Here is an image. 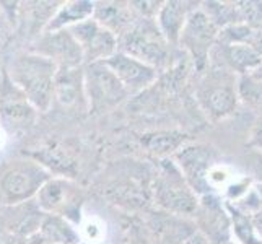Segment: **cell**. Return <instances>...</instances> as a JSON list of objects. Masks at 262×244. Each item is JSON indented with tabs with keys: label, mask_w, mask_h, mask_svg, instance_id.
Returning <instances> with one entry per match:
<instances>
[{
	"label": "cell",
	"mask_w": 262,
	"mask_h": 244,
	"mask_svg": "<svg viewBox=\"0 0 262 244\" xmlns=\"http://www.w3.org/2000/svg\"><path fill=\"white\" fill-rule=\"evenodd\" d=\"M7 75L26 96L38 113H48L54 103V80L57 65L31 51L20 52L12 59Z\"/></svg>",
	"instance_id": "6da1fadb"
},
{
	"label": "cell",
	"mask_w": 262,
	"mask_h": 244,
	"mask_svg": "<svg viewBox=\"0 0 262 244\" xmlns=\"http://www.w3.org/2000/svg\"><path fill=\"white\" fill-rule=\"evenodd\" d=\"M151 198L157 210L187 218H192L199 205V195L171 158L158 161L151 179Z\"/></svg>",
	"instance_id": "7a4b0ae2"
},
{
	"label": "cell",
	"mask_w": 262,
	"mask_h": 244,
	"mask_svg": "<svg viewBox=\"0 0 262 244\" xmlns=\"http://www.w3.org/2000/svg\"><path fill=\"white\" fill-rule=\"evenodd\" d=\"M51 178L52 174L36 160H13L0 171V198L7 207L31 202Z\"/></svg>",
	"instance_id": "3957f363"
},
{
	"label": "cell",
	"mask_w": 262,
	"mask_h": 244,
	"mask_svg": "<svg viewBox=\"0 0 262 244\" xmlns=\"http://www.w3.org/2000/svg\"><path fill=\"white\" fill-rule=\"evenodd\" d=\"M117 51L145 62L158 72L168 65L171 57V46L160 33L155 20L140 16L117 39Z\"/></svg>",
	"instance_id": "277c9868"
},
{
	"label": "cell",
	"mask_w": 262,
	"mask_h": 244,
	"mask_svg": "<svg viewBox=\"0 0 262 244\" xmlns=\"http://www.w3.org/2000/svg\"><path fill=\"white\" fill-rule=\"evenodd\" d=\"M236 78L231 72L215 67L207 72L195 90V99L210 121H223L236 111L239 98Z\"/></svg>",
	"instance_id": "5b68a950"
},
{
	"label": "cell",
	"mask_w": 262,
	"mask_h": 244,
	"mask_svg": "<svg viewBox=\"0 0 262 244\" xmlns=\"http://www.w3.org/2000/svg\"><path fill=\"white\" fill-rule=\"evenodd\" d=\"M83 80L90 114L110 113L129 98V93L104 62L83 65Z\"/></svg>",
	"instance_id": "8992f818"
},
{
	"label": "cell",
	"mask_w": 262,
	"mask_h": 244,
	"mask_svg": "<svg viewBox=\"0 0 262 244\" xmlns=\"http://www.w3.org/2000/svg\"><path fill=\"white\" fill-rule=\"evenodd\" d=\"M34 204L44 215H59L78 227L82 221V187L69 178L52 176L34 197Z\"/></svg>",
	"instance_id": "52a82bcc"
},
{
	"label": "cell",
	"mask_w": 262,
	"mask_h": 244,
	"mask_svg": "<svg viewBox=\"0 0 262 244\" xmlns=\"http://www.w3.org/2000/svg\"><path fill=\"white\" fill-rule=\"evenodd\" d=\"M219 31L220 30L213 25V21L205 15L201 7H195L189 13L187 21L181 31L178 46L187 52L197 72H204L205 67L209 65L212 49L215 48L216 38H219Z\"/></svg>",
	"instance_id": "ba28073f"
},
{
	"label": "cell",
	"mask_w": 262,
	"mask_h": 244,
	"mask_svg": "<svg viewBox=\"0 0 262 244\" xmlns=\"http://www.w3.org/2000/svg\"><path fill=\"white\" fill-rule=\"evenodd\" d=\"M171 160L176 163L187 184L199 197L212 194L209 176L210 171L219 165L215 148L205 143H186Z\"/></svg>",
	"instance_id": "9c48e42d"
},
{
	"label": "cell",
	"mask_w": 262,
	"mask_h": 244,
	"mask_svg": "<svg viewBox=\"0 0 262 244\" xmlns=\"http://www.w3.org/2000/svg\"><path fill=\"white\" fill-rule=\"evenodd\" d=\"M192 221L210 244H225L231 241L230 215L222 195L209 194L199 197V205L192 215Z\"/></svg>",
	"instance_id": "30bf717a"
},
{
	"label": "cell",
	"mask_w": 262,
	"mask_h": 244,
	"mask_svg": "<svg viewBox=\"0 0 262 244\" xmlns=\"http://www.w3.org/2000/svg\"><path fill=\"white\" fill-rule=\"evenodd\" d=\"M31 52L52 60L57 69L83 67V54L69 30L42 33L31 42Z\"/></svg>",
	"instance_id": "8fae6325"
},
{
	"label": "cell",
	"mask_w": 262,
	"mask_h": 244,
	"mask_svg": "<svg viewBox=\"0 0 262 244\" xmlns=\"http://www.w3.org/2000/svg\"><path fill=\"white\" fill-rule=\"evenodd\" d=\"M83 54V62H104L117 52V38L96 20L90 18L69 28Z\"/></svg>",
	"instance_id": "7c38bea8"
},
{
	"label": "cell",
	"mask_w": 262,
	"mask_h": 244,
	"mask_svg": "<svg viewBox=\"0 0 262 244\" xmlns=\"http://www.w3.org/2000/svg\"><path fill=\"white\" fill-rule=\"evenodd\" d=\"M104 64L113 70V74L121 81V85L125 88L129 96L139 95L148 90L151 85H155L160 74L151 65L121 51H117L114 56L104 60Z\"/></svg>",
	"instance_id": "4fadbf2b"
},
{
	"label": "cell",
	"mask_w": 262,
	"mask_h": 244,
	"mask_svg": "<svg viewBox=\"0 0 262 244\" xmlns=\"http://www.w3.org/2000/svg\"><path fill=\"white\" fill-rule=\"evenodd\" d=\"M38 111L30 104L26 96L18 90L7 72L0 74V121L12 125L15 129H21L34 122Z\"/></svg>",
	"instance_id": "5bb4252c"
},
{
	"label": "cell",
	"mask_w": 262,
	"mask_h": 244,
	"mask_svg": "<svg viewBox=\"0 0 262 244\" xmlns=\"http://www.w3.org/2000/svg\"><path fill=\"white\" fill-rule=\"evenodd\" d=\"M219 56V62L215 67H220L231 72V74L243 77L254 72L262 64L260 52L246 42L238 44H215L210 57Z\"/></svg>",
	"instance_id": "9a60e30c"
},
{
	"label": "cell",
	"mask_w": 262,
	"mask_h": 244,
	"mask_svg": "<svg viewBox=\"0 0 262 244\" xmlns=\"http://www.w3.org/2000/svg\"><path fill=\"white\" fill-rule=\"evenodd\" d=\"M54 99L69 109H86L83 67L57 69L54 80Z\"/></svg>",
	"instance_id": "2e32d148"
},
{
	"label": "cell",
	"mask_w": 262,
	"mask_h": 244,
	"mask_svg": "<svg viewBox=\"0 0 262 244\" xmlns=\"http://www.w3.org/2000/svg\"><path fill=\"white\" fill-rule=\"evenodd\" d=\"M195 7H199V4L184 2V0H166V2H161L155 23L169 46H178L179 36L187 21V16Z\"/></svg>",
	"instance_id": "e0dca14e"
},
{
	"label": "cell",
	"mask_w": 262,
	"mask_h": 244,
	"mask_svg": "<svg viewBox=\"0 0 262 244\" xmlns=\"http://www.w3.org/2000/svg\"><path fill=\"white\" fill-rule=\"evenodd\" d=\"M137 18L139 16L129 7V2H95L93 20L110 30L117 39L130 28Z\"/></svg>",
	"instance_id": "ac0fdd59"
},
{
	"label": "cell",
	"mask_w": 262,
	"mask_h": 244,
	"mask_svg": "<svg viewBox=\"0 0 262 244\" xmlns=\"http://www.w3.org/2000/svg\"><path fill=\"white\" fill-rule=\"evenodd\" d=\"M93 13L95 2H92V0H67V2H60L44 33L69 30L72 26L93 18Z\"/></svg>",
	"instance_id": "d6986e66"
},
{
	"label": "cell",
	"mask_w": 262,
	"mask_h": 244,
	"mask_svg": "<svg viewBox=\"0 0 262 244\" xmlns=\"http://www.w3.org/2000/svg\"><path fill=\"white\" fill-rule=\"evenodd\" d=\"M187 140V134L181 130H155L142 135V145L160 160L173 158Z\"/></svg>",
	"instance_id": "ffe728a7"
},
{
	"label": "cell",
	"mask_w": 262,
	"mask_h": 244,
	"mask_svg": "<svg viewBox=\"0 0 262 244\" xmlns=\"http://www.w3.org/2000/svg\"><path fill=\"white\" fill-rule=\"evenodd\" d=\"M49 244H80L78 227L70 223L64 216L59 215H44L38 231Z\"/></svg>",
	"instance_id": "44dd1931"
},
{
	"label": "cell",
	"mask_w": 262,
	"mask_h": 244,
	"mask_svg": "<svg viewBox=\"0 0 262 244\" xmlns=\"http://www.w3.org/2000/svg\"><path fill=\"white\" fill-rule=\"evenodd\" d=\"M231 223V239L238 244H262L251 220V215L225 201Z\"/></svg>",
	"instance_id": "7402d4cb"
},
{
	"label": "cell",
	"mask_w": 262,
	"mask_h": 244,
	"mask_svg": "<svg viewBox=\"0 0 262 244\" xmlns=\"http://www.w3.org/2000/svg\"><path fill=\"white\" fill-rule=\"evenodd\" d=\"M238 23L252 30L262 28V2H236Z\"/></svg>",
	"instance_id": "603a6c76"
},
{
	"label": "cell",
	"mask_w": 262,
	"mask_h": 244,
	"mask_svg": "<svg viewBox=\"0 0 262 244\" xmlns=\"http://www.w3.org/2000/svg\"><path fill=\"white\" fill-rule=\"evenodd\" d=\"M129 7L132 8V12L140 16V18H145V20H155L157 18V13L161 7V2H155V0H145V2H129Z\"/></svg>",
	"instance_id": "cb8c5ba5"
},
{
	"label": "cell",
	"mask_w": 262,
	"mask_h": 244,
	"mask_svg": "<svg viewBox=\"0 0 262 244\" xmlns=\"http://www.w3.org/2000/svg\"><path fill=\"white\" fill-rule=\"evenodd\" d=\"M125 244H153L150 234L145 228V225H130L129 228V236Z\"/></svg>",
	"instance_id": "d4e9b609"
},
{
	"label": "cell",
	"mask_w": 262,
	"mask_h": 244,
	"mask_svg": "<svg viewBox=\"0 0 262 244\" xmlns=\"http://www.w3.org/2000/svg\"><path fill=\"white\" fill-rule=\"evenodd\" d=\"M248 147L262 153V117H259L257 122L252 125L248 139Z\"/></svg>",
	"instance_id": "484cf974"
},
{
	"label": "cell",
	"mask_w": 262,
	"mask_h": 244,
	"mask_svg": "<svg viewBox=\"0 0 262 244\" xmlns=\"http://www.w3.org/2000/svg\"><path fill=\"white\" fill-rule=\"evenodd\" d=\"M249 195H251V201H252V204H254L256 210L259 209V207H262V181L251 186Z\"/></svg>",
	"instance_id": "4316f807"
},
{
	"label": "cell",
	"mask_w": 262,
	"mask_h": 244,
	"mask_svg": "<svg viewBox=\"0 0 262 244\" xmlns=\"http://www.w3.org/2000/svg\"><path fill=\"white\" fill-rule=\"evenodd\" d=\"M251 220H252V225H254V228L257 231V236L262 241V207H259L257 210H254L251 213Z\"/></svg>",
	"instance_id": "83f0119b"
},
{
	"label": "cell",
	"mask_w": 262,
	"mask_h": 244,
	"mask_svg": "<svg viewBox=\"0 0 262 244\" xmlns=\"http://www.w3.org/2000/svg\"><path fill=\"white\" fill-rule=\"evenodd\" d=\"M0 244H26V238L16 236V234H12L7 231L0 236Z\"/></svg>",
	"instance_id": "f1b7e54d"
},
{
	"label": "cell",
	"mask_w": 262,
	"mask_h": 244,
	"mask_svg": "<svg viewBox=\"0 0 262 244\" xmlns=\"http://www.w3.org/2000/svg\"><path fill=\"white\" fill-rule=\"evenodd\" d=\"M26 244H49V242L44 239L39 233H34L30 238H26Z\"/></svg>",
	"instance_id": "f546056e"
},
{
	"label": "cell",
	"mask_w": 262,
	"mask_h": 244,
	"mask_svg": "<svg viewBox=\"0 0 262 244\" xmlns=\"http://www.w3.org/2000/svg\"><path fill=\"white\" fill-rule=\"evenodd\" d=\"M251 74L254 75V78H256V80L259 81V83L262 85V64H260V65H259V67H257L254 72H251Z\"/></svg>",
	"instance_id": "4dcf8cb0"
},
{
	"label": "cell",
	"mask_w": 262,
	"mask_h": 244,
	"mask_svg": "<svg viewBox=\"0 0 262 244\" xmlns=\"http://www.w3.org/2000/svg\"><path fill=\"white\" fill-rule=\"evenodd\" d=\"M4 142H5V135H4V130L0 129V151L4 148Z\"/></svg>",
	"instance_id": "1f68e13d"
},
{
	"label": "cell",
	"mask_w": 262,
	"mask_h": 244,
	"mask_svg": "<svg viewBox=\"0 0 262 244\" xmlns=\"http://www.w3.org/2000/svg\"><path fill=\"white\" fill-rule=\"evenodd\" d=\"M225 244H238V242H234V241L231 239V241H228V242H225Z\"/></svg>",
	"instance_id": "d6a6232c"
},
{
	"label": "cell",
	"mask_w": 262,
	"mask_h": 244,
	"mask_svg": "<svg viewBox=\"0 0 262 244\" xmlns=\"http://www.w3.org/2000/svg\"><path fill=\"white\" fill-rule=\"evenodd\" d=\"M80 244H88V242H83V241H82V242H80Z\"/></svg>",
	"instance_id": "836d02e7"
}]
</instances>
